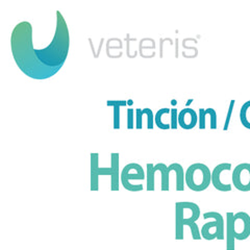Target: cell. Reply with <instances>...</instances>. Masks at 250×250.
Returning <instances> with one entry per match:
<instances>
[{
  "mask_svg": "<svg viewBox=\"0 0 250 250\" xmlns=\"http://www.w3.org/2000/svg\"><path fill=\"white\" fill-rule=\"evenodd\" d=\"M233 187L241 192L250 191V164L242 163L234 167L231 174Z\"/></svg>",
  "mask_w": 250,
  "mask_h": 250,
  "instance_id": "8",
  "label": "cell"
},
{
  "mask_svg": "<svg viewBox=\"0 0 250 250\" xmlns=\"http://www.w3.org/2000/svg\"><path fill=\"white\" fill-rule=\"evenodd\" d=\"M205 219H213V221H209L203 224L201 228V237L208 241H212L215 239L223 240L224 234V219L222 215L218 212H208L203 214Z\"/></svg>",
  "mask_w": 250,
  "mask_h": 250,
  "instance_id": "5",
  "label": "cell"
},
{
  "mask_svg": "<svg viewBox=\"0 0 250 250\" xmlns=\"http://www.w3.org/2000/svg\"><path fill=\"white\" fill-rule=\"evenodd\" d=\"M143 127V113L142 109L137 108L136 109V128L141 129Z\"/></svg>",
  "mask_w": 250,
  "mask_h": 250,
  "instance_id": "22",
  "label": "cell"
},
{
  "mask_svg": "<svg viewBox=\"0 0 250 250\" xmlns=\"http://www.w3.org/2000/svg\"><path fill=\"white\" fill-rule=\"evenodd\" d=\"M169 170L171 172H174L175 173V189L176 191H184L185 190V173L183 166L178 163H172L171 165L168 166Z\"/></svg>",
  "mask_w": 250,
  "mask_h": 250,
  "instance_id": "13",
  "label": "cell"
},
{
  "mask_svg": "<svg viewBox=\"0 0 250 250\" xmlns=\"http://www.w3.org/2000/svg\"><path fill=\"white\" fill-rule=\"evenodd\" d=\"M200 217V208L194 202L181 201L175 205V237L177 240L184 239L185 225L190 226Z\"/></svg>",
  "mask_w": 250,
  "mask_h": 250,
  "instance_id": "3",
  "label": "cell"
},
{
  "mask_svg": "<svg viewBox=\"0 0 250 250\" xmlns=\"http://www.w3.org/2000/svg\"><path fill=\"white\" fill-rule=\"evenodd\" d=\"M231 170V164L222 163L217 165L212 171V185L221 192H230L232 187L229 181L228 173Z\"/></svg>",
  "mask_w": 250,
  "mask_h": 250,
  "instance_id": "7",
  "label": "cell"
},
{
  "mask_svg": "<svg viewBox=\"0 0 250 250\" xmlns=\"http://www.w3.org/2000/svg\"><path fill=\"white\" fill-rule=\"evenodd\" d=\"M178 127V112L177 108H171V128L176 129Z\"/></svg>",
  "mask_w": 250,
  "mask_h": 250,
  "instance_id": "19",
  "label": "cell"
},
{
  "mask_svg": "<svg viewBox=\"0 0 250 250\" xmlns=\"http://www.w3.org/2000/svg\"><path fill=\"white\" fill-rule=\"evenodd\" d=\"M146 170V182H147V191H154V184H155V174L158 172V165L148 163Z\"/></svg>",
  "mask_w": 250,
  "mask_h": 250,
  "instance_id": "16",
  "label": "cell"
},
{
  "mask_svg": "<svg viewBox=\"0 0 250 250\" xmlns=\"http://www.w3.org/2000/svg\"><path fill=\"white\" fill-rule=\"evenodd\" d=\"M134 116H136V113L134 115V108H128L127 109V128L128 129H132L134 128V122L136 121Z\"/></svg>",
  "mask_w": 250,
  "mask_h": 250,
  "instance_id": "23",
  "label": "cell"
},
{
  "mask_svg": "<svg viewBox=\"0 0 250 250\" xmlns=\"http://www.w3.org/2000/svg\"><path fill=\"white\" fill-rule=\"evenodd\" d=\"M33 25L22 21L16 25L11 36V49L16 64L26 76L34 80H47L56 75L67 60L70 35L67 22L57 11V27L50 44L37 49L33 42Z\"/></svg>",
  "mask_w": 250,
  "mask_h": 250,
  "instance_id": "1",
  "label": "cell"
},
{
  "mask_svg": "<svg viewBox=\"0 0 250 250\" xmlns=\"http://www.w3.org/2000/svg\"><path fill=\"white\" fill-rule=\"evenodd\" d=\"M127 103L125 100H108L106 103L107 106L114 107V128H120V107L126 105Z\"/></svg>",
  "mask_w": 250,
  "mask_h": 250,
  "instance_id": "15",
  "label": "cell"
},
{
  "mask_svg": "<svg viewBox=\"0 0 250 250\" xmlns=\"http://www.w3.org/2000/svg\"><path fill=\"white\" fill-rule=\"evenodd\" d=\"M154 123L161 129L171 128V108H160L154 116Z\"/></svg>",
  "mask_w": 250,
  "mask_h": 250,
  "instance_id": "12",
  "label": "cell"
},
{
  "mask_svg": "<svg viewBox=\"0 0 250 250\" xmlns=\"http://www.w3.org/2000/svg\"><path fill=\"white\" fill-rule=\"evenodd\" d=\"M240 121L244 127L250 129V100L246 101L240 109Z\"/></svg>",
  "mask_w": 250,
  "mask_h": 250,
  "instance_id": "17",
  "label": "cell"
},
{
  "mask_svg": "<svg viewBox=\"0 0 250 250\" xmlns=\"http://www.w3.org/2000/svg\"><path fill=\"white\" fill-rule=\"evenodd\" d=\"M190 229H191V232H192V238L194 240H200L202 237H201V232H200V229L198 228V225L196 224V222L191 224L190 226Z\"/></svg>",
  "mask_w": 250,
  "mask_h": 250,
  "instance_id": "21",
  "label": "cell"
},
{
  "mask_svg": "<svg viewBox=\"0 0 250 250\" xmlns=\"http://www.w3.org/2000/svg\"><path fill=\"white\" fill-rule=\"evenodd\" d=\"M234 238L239 241L246 240L250 236V216L245 212H238L233 215Z\"/></svg>",
  "mask_w": 250,
  "mask_h": 250,
  "instance_id": "9",
  "label": "cell"
},
{
  "mask_svg": "<svg viewBox=\"0 0 250 250\" xmlns=\"http://www.w3.org/2000/svg\"><path fill=\"white\" fill-rule=\"evenodd\" d=\"M111 167L100 168L98 166V154H91V189L98 190V176L99 175H111L112 190H119V154L112 153L111 155Z\"/></svg>",
  "mask_w": 250,
  "mask_h": 250,
  "instance_id": "2",
  "label": "cell"
},
{
  "mask_svg": "<svg viewBox=\"0 0 250 250\" xmlns=\"http://www.w3.org/2000/svg\"><path fill=\"white\" fill-rule=\"evenodd\" d=\"M234 104H236V101H234V100H230L229 107V112H228V117H226L225 124H224V127H223L224 130H228V129H229V122H230V118H231V115H232Z\"/></svg>",
  "mask_w": 250,
  "mask_h": 250,
  "instance_id": "20",
  "label": "cell"
},
{
  "mask_svg": "<svg viewBox=\"0 0 250 250\" xmlns=\"http://www.w3.org/2000/svg\"><path fill=\"white\" fill-rule=\"evenodd\" d=\"M198 123V115L191 107L183 108L178 113V126L184 129H192Z\"/></svg>",
  "mask_w": 250,
  "mask_h": 250,
  "instance_id": "10",
  "label": "cell"
},
{
  "mask_svg": "<svg viewBox=\"0 0 250 250\" xmlns=\"http://www.w3.org/2000/svg\"><path fill=\"white\" fill-rule=\"evenodd\" d=\"M185 182L190 190L202 192L212 184V171L202 163L192 164L186 171Z\"/></svg>",
  "mask_w": 250,
  "mask_h": 250,
  "instance_id": "4",
  "label": "cell"
},
{
  "mask_svg": "<svg viewBox=\"0 0 250 250\" xmlns=\"http://www.w3.org/2000/svg\"><path fill=\"white\" fill-rule=\"evenodd\" d=\"M146 173L143 167L137 163H130L125 166L120 173V181L124 189L130 192H138V189L132 183L144 181Z\"/></svg>",
  "mask_w": 250,
  "mask_h": 250,
  "instance_id": "6",
  "label": "cell"
},
{
  "mask_svg": "<svg viewBox=\"0 0 250 250\" xmlns=\"http://www.w3.org/2000/svg\"><path fill=\"white\" fill-rule=\"evenodd\" d=\"M209 119V127L217 128V113L214 108H199L198 112V126L200 129H205L207 126V119Z\"/></svg>",
  "mask_w": 250,
  "mask_h": 250,
  "instance_id": "11",
  "label": "cell"
},
{
  "mask_svg": "<svg viewBox=\"0 0 250 250\" xmlns=\"http://www.w3.org/2000/svg\"><path fill=\"white\" fill-rule=\"evenodd\" d=\"M142 113L147 117V128L152 129L154 126V115L152 109L149 107H145L142 109Z\"/></svg>",
  "mask_w": 250,
  "mask_h": 250,
  "instance_id": "18",
  "label": "cell"
},
{
  "mask_svg": "<svg viewBox=\"0 0 250 250\" xmlns=\"http://www.w3.org/2000/svg\"><path fill=\"white\" fill-rule=\"evenodd\" d=\"M233 213L229 212L226 214V247L228 250H233L234 249V232H233Z\"/></svg>",
  "mask_w": 250,
  "mask_h": 250,
  "instance_id": "14",
  "label": "cell"
}]
</instances>
